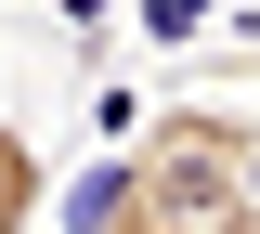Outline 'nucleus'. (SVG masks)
I'll list each match as a JSON object with an SVG mask.
<instances>
[{
    "label": "nucleus",
    "mask_w": 260,
    "mask_h": 234,
    "mask_svg": "<svg viewBox=\"0 0 260 234\" xmlns=\"http://www.w3.org/2000/svg\"><path fill=\"white\" fill-rule=\"evenodd\" d=\"M52 13L78 26V65H91V52H104V13H117V0H52Z\"/></svg>",
    "instance_id": "nucleus-4"
},
{
    "label": "nucleus",
    "mask_w": 260,
    "mask_h": 234,
    "mask_svg": "<svg viewBox=\"0 0 260 234\" xmlns=\"http://www.w3.org/2000/svg\"><path fill=\"white\" fill-rule=\"evenodd\" d=\"M195 26H208V0H143V39H156V52H169V39H195Z\"/></svg>",
    "instance_id": "nucleus-3"
},
{
    "label": "nucleus",
    "mask_w": 260,
    "mask_h": 234,
    "mask_svg": "<svg viewBox=\"0 0 260 234\" xmlns=\"http://www.w3.org/2000/svg\"><path fill=\"white\" fill-rule=\"evenodd\" d=\"M65 234H260V117L247 104H156L65 182Z\"/></svg>",
    "instance_id": "nucleus-1"
},
{
    "label": "nucleus",
    "mask_w": 260,
    "mask_h": 234,
    "mask_svg": "<svg viewBox=\"0 0 260 234\" xmlns=\"http://www.w3.org/2000/svg\"><path fill=\"white\" fill-rule=\"evenodd\" d=\"M39 221H52V156L0 117V234H39Z\"/></svg>",
    "instance_id": "nucleus-2"
}]
</instances>
